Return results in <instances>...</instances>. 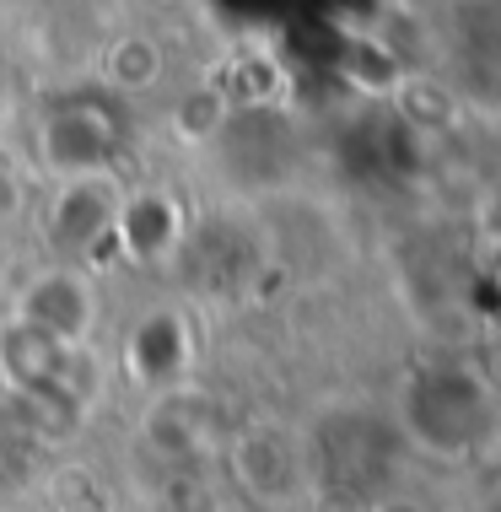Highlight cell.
<instances>
[{"mask_svg": "<svg viewBox=\"0 0 501 512\" xmlns=\"http://www.w3.org/2000/svg\"><path fill=\"white\" fill-rule=\"evenodd\" d=\"M501 432L496 394L475 367L464 362H426L405 372L394 394V437L405 448L442 464H464L491 448Z\"/></svg>", "mask_w": 501, "mask_h": 512, "instance_id": "6da1fadb", "label": "cell"}, {"mask_svg": "<svg viewBox=\"0 0 501 512\" xmlns=\"http://www.w3.org/2000/svg\"><path fill=\"white\" fill-rule=\"evenodd\" d=\"M11 318L60 345H71V351H92L97 329H103V292H97V281L76 259H49V265H38L22 281Z\"/></svg>", "mask_w": 501, "mask_h": 512, "instance_id": "7a4b0ae2", "label": "cell"}, {"mask_svg": "<svg viewBox=\"0 0 501 512\" xmlns=\"http://www.w3.org/2000/svg\"><path fill=\"white\" fill-rule=\"evenodd\" d=\"M227 464L238 475V486L254 496L259 507H291L302 491L313 486L308 448L297 437H286L281 426H243L227 442Z\"/></svg>", "mask_w": 501, "mask_h": 512, "instance_id": "3957f363", "label": "cell"}, {"mask_svg": "<svg viewBox=\"0 0 501 512\" xmlns=\"http://www.w3.org/2000/svg\"><path fill=\"white\" fill-rule=\"evenodd\" d=\"M119 211H124V189H119L114 173L54 178L44 232H49V243L60 248V259H87L97 243H114Z\"/></svg>", "mask_w": 501, "mask_h": 512, "instance_id": "277c9868", "label": "cell"}, {"mask_svg": "<svg viewBox=\"0 0 501 512\" xmlns=\"http://www.w3.org/2000/svg\"><path fill=\"white\" fill-rule=\"evenodd\" d=\"M81 362L87 351H71V345L38 335L11 318L0 329V383L17 389L27 399H49V405H65V399L81 394Z\"/></svg>", "mask_w": 501, "mask_h": 512, "instance_id": "5b68a950", "label": "cell"}, {"mask_svg": "<svg viewBox=\"0 0 501 512\" xmlns=\"http://www.w3.org/2000/svg\"><path fill=\"white\" fill-rule=\"evenodd\" d=\"M38 141H44V162L54 168V178L114 173L119 130L97 98H60L38 124Z\"/></svg>", "mask_w": 501, "mask_h": 512, "instance_id": "8992f818", "label": "cell"}, {"mask_svg": "<svg viewBox=\"0 0 501 512\" xmlns=\"http://www.w3.org/2000/svg\"><path fill=\"white\" fill-rule=\"evenodd\" d=\"M114 238L130 248L135 259H162V254H173V248H178L184 227H178V211L162 195H124Z\"/></svg>", "mask_w": 501, "mask_h": 512, "instance_id": "52a82bcc", "label": "cell"}, {"mask_svg": "<svg viewBox=\"0 0 501 512\" xmlns=\"http://www.w3.org/2000/svg\"><path fill=\"white\" fill-rule=\"evenodd\" d=\"M480 232H491L496 238V248H501V173L491 178V184H485V195H480Z\"/></svg>", "mask_w": 501, "mask_h": 512, "instance_id": "ba28073f", "label": "cell"}, {"mask_svg": "<svg viewBox=\"0 0 501 512\" xmlns=\"http://www.w3.org/2000/svg\"><path fill=\"white\" fill-rule=\"evenodd\" d=\"M372 512H431V507H426V502H415V496L388 491V496H378V502H372Z\"/></svg>", "mask_w": 501, "mask_h": 512, "instance_id": "9c48e42d", "label": "cell"}]
</instances>
